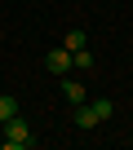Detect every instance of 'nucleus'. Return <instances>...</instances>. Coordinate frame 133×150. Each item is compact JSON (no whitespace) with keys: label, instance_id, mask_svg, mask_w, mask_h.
<instances>
[{"label":"nucleus","instance_id":"f257e3e1","mask_svg":"<svg viewBox=\"0 0 133 150\" xmlns=\"http://www.w3.org/2000/svg\"><path fill=\"white\" fill-rule=\"evenodd\" d=\"M0 128H5V146H9V150H27V146H31V128H27L22 115H14L9 124H0Z\"/></svg>","mask_w":133,"mask_h":150},{"label":"nucleus","instance_id":"f03ea898","mask_svg":"<svg viewBox=\"0 0 133 150\" xmlns=\"http://www.w3.org/2000/svg\"><path fill=\"white\" fill-rule=\"evenodd\" d=\"M71 119H76V128H80V132H93V128L102 124V119L93 115V106H89V102H76V106H71Z\"/></svg>","mask_w":133,"mask_h":150},{"label":"nucleus","instance_id":"7ed1b4c3","mask_svg":"<svg viewBox=\"0 0 133 150\" xmlns=\"http://www.w3.org/2000/svg\"><path fill=\"white\" fill-rule=\"evenodd\" d=\"M62 97L71 102V106H76V102H89V93H84V84H80V80H71V75H62Z\"/></svg>","mask_w":133,"mask_h":150},{"label":"nucleus","instance_id":"20e7f679","mask_svg":"<svg viewBox=\"0 0 133 150\" xmlns=\"http://www.w3.org/2000/svg\"><path fill=\"white\" fill-rule=\"evenodd\" d=\"M44 66H49L53 75H66V71H71V53H66V49H53V53L44 57Z\"/></svg>","mask_w":133,"mask_h":150},{"label":"nucleus","instance_id":"39448f33","mask_svg":"<svg viewBox=\"0 0 133 150\" xmlns=\"http://www.w3.org/2000/svg\"><path fill=\"white\" fill-rule=\"evenodd\" d=\"M62 49H66V53H76V49H89V35H84V31H66Z\"/></svg>","mask_w":133,"mask_h":150},{"label":"nucleus","instance_id":"423d86ee","mask_svg":"<svg viewBox=\"0 0 133 150\" xmlns=\"http://www.w3.org/2000/svg\"><path fill=\"white\" fill-rule=\"evenodd\" d=\"M18 115V97H0V124H9Z\"/></svg>","mask_w":133,"mask_h":150},{"label":"nucleus","instance_id":"0eeeda50","mask_svg":"<svg viewBox=\"0 0 133 150\" xmlns=\"http://www.w3.org/2000/svg\"><path fill=\"white\" fill-rule=\"evenodd\" d=\"M71 66L89 71V66H93V53H89V49H76V53H71Z\"/></svg>","mask_w":133,"mask_h":150},{"label":"nucleus","instance_id":"6e6552de","mask_svg":"<svg viewBox=\"0 0 133 150\" xmlns=\"http://www.w3.org/2000/svg\"><path fill=\"white\" fill-rule=\"evenodd\" d=\"M89 106H93V115H98V119H102V124H107V119H111V115H115V106H111V102H107V97H102V102H89Z\"/></svg>","mask_w":133,"mask_h":150},{"label":"nucleus","instance_id":"1a4fd4ad","mask_svg":"<svg viewBox=\"0 0 133 150\" xmlns=\"http://www.w3.org/2000/svg\"><path fill=\"white\" fill-rule=\"evenodd\" d=\"M0 146H5V137H0Z\"/></svg>","mask_w":133,"mask_h":150}]
</instances>
